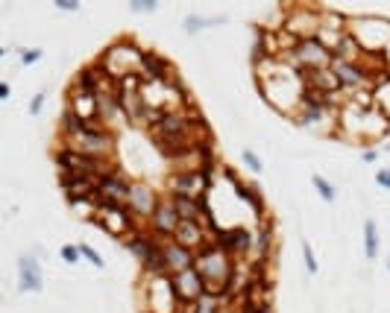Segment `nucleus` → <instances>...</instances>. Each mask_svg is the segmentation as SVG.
I'll return each instance as SVG.
<instances>
[{
    "label": "nucleus",
    "mask_w": 390,
    "mask_h": 313,
    "mask_svg": "<svg viewBox=\"0 0 390 313\" xmlns=\"http://www.w3.org/2000/svg\"><path fill=\"white\" fill-rule=\"evenodd\" d=\"M302 88H317L323 94H337L340 91V79L332 68H317V70H302L299 73Z\"/></svg>",
    "instance_id": "15"
},
{
    "label": "nucleus",
    "mask_w": 390,
    "mask_h": 313,
    "mask_svg": "<svg viewBox=\"0 0 390 313\" xmlns=\"http://www.w3.org/2000/svg\"><path fill=\"white\" fill-rule=\"evenodd\" d=\"M80 258H82L80 246H71V243H65V246H62V260H65V264H77Z\"/></svg>",
    "instance_id": "24"
},
{
    "label": "nucleus",
    "mask_w": 390,
    "mask_h": 313,
    "mask_svg": "<svg viewBox=\"0 0 390 313\" xmlns=\"http://www.w3.org/2000/svg\"><path fill=\"white\" fill-rule=\"evenodd\" d=\"M174 240L176 243H182L185 249H191V252H203L205 246H212L209 243V237H205V225H200V222H188V220H182L179 222V229H176V234H174Z\"/></svg>",
    "instance_id": "16"
},
{
    "label": "nucleus",
    "mask_w": 390,
    "mask_h": 313,
    "mask_svg": "<svg viewBox=\"0 0 390 313\" xmlns=\"http://www.w3.org/2000/svg\"><path fill=\"white\" fill-rule=\"evenodd\" d=\"M170 281H174V290H176V296H179L182 305H194L197 298L205 296V281H203V275L197 272V267L170 275Z\"/></svg>",
    "instance_id": "9"
},
{
    "label": "nucleus",
    "mask_w": 390,
    "mask_h": 313,
    "mask_svg": "<svg viewBox=\"0 0 390 313\" xmlns=\"http://www.w3.org/2000/svg\"><path fill=\"white\" fill-rule=\"evenodd\" d=\"M162 246H165V264H167V275H176V272H185L197 264V252H191L182 243H176L174 237H162Z\"/></svg>",
    "instance_id": "12"
},
{
    "label": "nucleus",
    "mask_w": 390,
    "mask_h": 313,
    "mask_svg": "<svg viewBox=\"0 0 390 313\" xmlns=\"http://www.w3.org/2000/svg\"><path fill=\"white\" fill-rule=\"evenodd\" d=\"M141 53H144V50H141L136 41H132L129 35H124V39L115 41L100 59H97V65H100L115 82H120L124 77H129V73H138Z\"/></svg>",
    "instance_id": "1"
},
{
    "label": "nucleus",
    "mask_w": 390,
    "mask_h": 313,
    "mask_svg": "<svg viewBox=\"0 0 390 313\" xmlns=\"http://www.w3.org/2000/svg\"><path fill=\"white\" fill-rule=\"evenodd\" d=\"M158 202H162V199H158L156 196V191H153V187L150 184H144V182H132V187H129V211H132V214H136V217H153V211L158 208Z\"/></svg>",
    "instance_id": "13"
},
{
    "label": "nucleus",
    "mask_w": 390,
    "mask_h": 313,
    "mask_svg": "<svg viewBox=\"0 0 390 313\" xmlns=\"http://www.w3.org/2000/svg\"><path fill=\"white\" fill-rule=\"evenodd\" d=\"M179 222H182V217L176 214L174 202H170V199H162L158 208L153 211V217H150V231L156 237H174L176 229H179Z\"/></svg>",
    "instance_id": "14"
},
{
    "label": "nucleus",
    "mask_w": 390,
    "mask_h": 313,
    "mask_svg": "<svg viewBox=\"0 0 390 313\" xmlns=\"http://www.w3.org/2000/svg\"><path fill=\"white\" fill-rule=\"evenodd\" d=\"M226 18L217 15V18H200V15H188L185 18V32H200L203 27H212V23H223Z\"/></svg>",
    "instance_id": "20"
},
{
    "label": "nucleus",
    "mask_w": 390,
    "mask_h": 313,
    "mask_svg": "<svg viewBox=\"0 0 390 313\" xmlns=\"http://www.w3.org/2000/svg\"><path fill=\"white\" fill-rule=\"evenodd\" d=\"M144 307H147V313H179L182 302L174 290L170 275H147V284H144Z\"/></svg>",
    "instance_id": "3"
},
{
    "label": "nucleus",
    "mask_w": 390,
    "mask_h": 313,
    "mask_svg": "<svg viewBox=\"0 0 390 313\" xmlns=\"http://www.w3.org/2000/svg\"><path fill=\"white\" fill-rule=\"evenodd\" d=\"M56 9H62V12H77L80 3H77V0H56Z\"/></svg>",
    "instance_id": "31"
},
{
    "label": "nucleus",
    "mask_w": 390,
    "mask_h": 313,
    "mask_svg": "<svg viewBox=\"0 0 390 313\" xmlns=\"http://www.w3.org/2000/svg\"><path fill=\"white\" fill-rule=\"evenodd\" d=\"M238 313H273V305H241Z\"/></svg>",
    "instance_id": "29"
},
{
    "label": "nucleus",
    "mask_w": 390,
    "mask_h": 313,
    "mask_svg": "<svg viewBox=\"0 0 390 313\" xmlns=\"http://www.w3.org/2000/svg\"><path fill=\"white\" fill-rule=\"evenodd\" d=\"M214 179L205 176V170H174L167 179V191L191 199H205Z\"/></svg>",
    "instance_id": "7"
},
{
    "label": "nucleus",
    "mask_w": 390,
    "mask_h": 313,
    "mask_svg": "<svg viewBox=\"0 0 390 313\" xmlns=\"http://www.w3.org/2000/svg\"><path fill=\"white\" fill-rule=\"evenodd\" d=\"M285 61L302 73V70H317V68H332L335 65V53L320 39H302L285 56Z\"/></svg>",
    "instance_id": "4"
},
{
    "label": "nucleus",
    "mask_w": 390,
    "mask_h": 313,
    "mask_svg": "<svg viewBox=\"0 0 390 313\" xmlns=\"http://www.w3.org/2000/svg\"><path fill=\"white\" fill-rule=\"evenodd\" d=\"M375 155H379V149H364V161H375Z\"/></svg>",
    "instance_id": "34"
},
{
    "label": "nucleus",
    "mask_w": 390,
    "mask_h": 313,
    "mask_svg": "<svg viewBox=\"0 0 390 313\" xmlns=\"http://www.w3.org/2000/svg\"><path fill=\"white\" fill-rule=\"evenodd\" d=\"M241 161H243V164H247L252 173H261V158L255 155L252 149H243V153H241Z\"/></svg>",
    "instance_id": "23"
},
{
    "label": "nucleus",
    "mask_w": 390,
    "mask_h": 313,
    "mask_svg": "<svg viewBox=\"0 0 390 313\" xmlns=\"http://www.w3.org/2000/svg\"><path fill=\"white\" fill-rule=\"evenodd\" d=\"M364 255H367V260H375V255H379V234H375L373 220L364 222Z\"/></svg>",
    "instance_id": "19"
},
{
    "label": "nucleus",
    "mask_w": 390,
    "mask_h": 313,
    "mask_svg": "<svg viewBox=\"0 0 390 313\" xmlns=\"http://www.w3.org/2000/svg\"><path fill=\"white\" fill-rule=\"evenodd\" d=\"M91 222L103 225L112 237H124V240L136 234V214L127 205H97V214Z\"/></svg>",
    "instance_id": "6"
},
{
    "label": "nucleus",
    "mask_w": 390,
    "mask_h": 313,
    "mask_svg": "<svg viewBox=\"0 0 390 313\" xmlns=\"http://www.w3.org/2000/svg\"><path fill=\"white\" fill-rule=\"evenodd\" d=\"M176 68L170 65L165 56H158L156 50H144L141 53V65H138V77L141 82H167V77Z\"/></svg>",
    "instance_id": "11"
},
{
    "label": "nucleus",
    "mask_w": 390,
    "mask_h": 313,
    "mask_svg": "<svg viewBox=\"0 0 390 313\" xmlns=\"http://www.w3.org/2000/svg\"><path fill=\"white\" fill-rule=\"evenodd\" d=\"M56 167L59 173H71V176H91V179H100L109 176V173H118L112 167V161H100V158H91V155H82L77 149H65V146H56Z\"/></svg>",
    "instance_id": "2"
},
{
    "label": "nucleus",
    "mask_w": 390,
    "mask_h": 313,
    "mask_svg": "<svg viewBox=\"0 0 390 313\" xmlns=\"http://www.w3.org/2000/svg\"><path fill=\"white\" fill-rule=\"evenodd\" d=\"M221 302H223V298L205 293L203 298H197V302H194V313H221Z\"/></svg>",
    "instance_id": "21"
},
{
    "label": "nucleus",
    "mask_w": 390,
    "mask_h": 313,
    "mask_svg": "<svg viewBox=\"0 0 390 313\" xmlns=\"http://www.w3.org/2000/svg\"><path fill=\"white\" fill-rule=\"evenodd\" d=\"M129 9L132 12H156L158 3H156V0H136V3H129Z\"/></svg>",
    "instance_id": "28"
},
{
    "label": "nucleus",
    "mask_w": 390,
    "mask_h": 313,
    "mask_svg": "<svg viewBox=\"0 0 390 313\" xmlns=\"http://www.w3.org/2000/svg\"><path fill=\"white\" fill-rule=\"evenodd\" d=\"M59 146L65 149H77L82 155L100 158V161H112L115 153V135L112 132H82L77 137H59Z\"/></svg>",
    "instance_id": "5"
},
{
    "label": "nucleus",
    "mask_w": 390,
    "mask_h": 313,
    "mask_svg": "<svg viewBox=\"0 0 390 313\" xmlns=\"http://www.w3.org/2000/svg\"><path fill=\"white\" fill-rule=\"evenodd\" d=\"M311 184L317 187V193H320V196L326 199V202H335V196H337V193H335V187L328 184L323 176H311Z\"/></svg>",
    "instance_id": "22"
},
{
    "label": "nucleus",
    "mask_w": 390,
    "mask_h": 313,
    "mask_svg": "<svg viewBox=\"0 0 390 313\" xmlns=\"http://www.w3.org/2000/svg\"><path fill=\"white\" fill-rule=\"evenodd\" d=\"M332 70L337 73L340 88H361V85H370V88H373L370 73L364 70V68L358 65V61H335Z\"/></svg>",
    "instance_id": "17"
},
{
    "label": "nucleus",
    "mask_w": 390,
    "mask_h": 313,
    "mask_svg": "<svg viewBox=\"0 0 390 313\" xmlns=\"http://www.w3.org/2000/svg\"><path fill=\"white\" fill-rule=\"evenodd\" d=\"M12 88H9V82H0V99H9Z\"/></svg>",
    "instance_id": "33"
},
{
    "label": "nucleus",
    "mask_w": 390,
    "mask_h": 313,
    "mask_svg": "<svg viewBox=\"0 0 390 313\" xmlns=\"http://www.w3.org/2000/svg\"><path fill=\"white\" fill-rule=\"evenodd\" d=\"M375 182H379V187H384V191H390V170H379V173H375Z\"/></svg>",
    "instance_id": "32"
},
{
    "label": "nucleus",
    "mask_w": 390,
    "mask_h": 313,
    "mask_svg": "<svg viewBox=\"0 0 390 313\" xmlns=\"http://www.w3.org/2000/svg\"><path fill=\"white\" fill-rule=\"evenodd\" d=\"M18 275H21V290H24V293H41L44 275H41L39 260H35L32 255H24V258L18 260Z\"/></svg>",
    "instance_id": "18"
},
{
    "label": "nucleus",
    "mask_w": 390,
    "mask_h": 313,
    "mask_svg": "<svg viewBox=\"0 0 390 313\" xmlns=\"http://www.w3.org/2000/svg\"><path fill=\"white\" fill-rule=\"evenodd\" d=\"M129 187L132 182H127L120 173H109V176L97 179V205H129Z\"/></svg>",
    "instance_id": "8"
},
{
    "label": "nucleus",
    "mask_w": 390,
    "mask_h": 313,
    "mask_svg": "<svg viewBox=\"0 0 390 313\" xmlns=\"http://www.w3.org/2000/svg\"><path fill=\"white\" fill-rule=\"evenodd\" d=\"M59 184H62V191H65L68 205L89 202V199L97 196V179H91V176H71V173H59Z\"/></svg>",
    "instance_id": "10"
},
{
    "label": "nucleus",
    "mask_w": 390,
    "mask_h": 313,
    "mask_svg": "<svg viewBox=\"0 0 390 313\" xmlns=\"http://www.w3.org/2000/svg\"><path fill=\"white\" fill-rule=\"evenodd\" d=\"M302 255H306V269H308L311 275H317V269H320V267H317V260H314V252H311V243H306V240H302Z\"/></svg>",
    "instance_id": "26"
},
{
    "label": "nucleus",
    "mask_w": 390,
    "mask_h": 313,
    "mask_svg": "<svg viewBox=\"0 0 390 313\" xmlns=\"http://www.w3.org/2000/svg\"><path fill=\"white\" fill-rule=\"evenodd\" d=\"M44 56V50H39V47H32V50H21V65H35Z\"/></svg>",
    "instance_id": "25"
},
{
    "label": "nucleus",
    "mask_w": 390,
    "mask_h": 313,
    "mask_svg": "<svg viewBox=\"0 0 390 313\" xmlns=\"http://www.w3.org/2000/svg\"><path fill=\"white\" fill-rule=\"evenodd\" d=\"M80 252H82V258H85V260H91V264H94L97 269H100V267H103V258H100V255H97V252H94V249H91V246H85V243H80Z\"/></svg>",
    "instance_id": "27"
},
{
    "label": "nucleus",
    "mask_w": 390,
    "mask_h": 313,
    "mask_svg": "<svg viewBox=\"0 0 390 313\" xmlns=\"http://www.w3.org/2000/svg\"><path fill=\"white\" fill-rule=\"evenodd\" d=\"M387 269H390V260H387Z\"/></svg>",
    "instance_id": "35"
},
{
    "label": "nucleus",
    "mask_w": 390,
    "mask_h": 313,
    "mask_svg": "<svg viewBox=\"0 0 390 313\" xmlns=\"http://www.w3.org/2000/svg\"><path fill=\"white\" fill-rule=\"evenodd\" d=\"M44 97H47L44 91L32 97V103H30V115H39V111H41V106H44Z\"/></svg>",
    "instance_id": "30"
}]
</instances>
